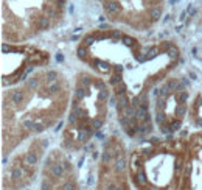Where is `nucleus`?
Here are the masks:
<instances>
[{
  "mask_svg": "<svg viewBox=\"0 0 202 190\" xmlns=\"http://www.w3.org/2000/svg\"><path fill=\"white\" fill-rule=\"evenodd\" d=\"M127 151L118 135H109L96 164L95 185L92 190H132L127 170Z\"/></svg>",
  "mask_w": 202,
  "mask_h": 190,
  "instance_id": "obj_8",
  "label": "nucleus"
},
{
  "mask_svg": "<svg viewBox=\"0 0 202 190\" xmlns=\"http://www.w3.org/2000/svg\"><path fill=\"white\" fill-rule=\"evenodd\" d=\"M99 3L107 20L134 31L151 30L163 14V0H99Z\"/></svg>",
  "mask_w": 202,
  "mask_h": 190,
  "instance_id": "obj_9",
  "label": "nucleus"
},
{
  "mask_svg": "<svg viewBox=\"0 0 202 190\" xmlns=\"http://www.w3.org/2000/svg\"><path fill=\"white\" fill-rule=\"evenodd\" d=\"M48 140L34 137L20 145L3 168L2 190H26L36 184L47 157Z\"/></svg>",
  "mask_w": 202,
  "mask_h": 190,
  "instance_id": "obj_7",
  "label": "nucleus"
},
{
  "mask_svg": "<svg viewBox=\"0 0 202 190\" xmlns=\"http://www.w3.org/2000/svg\"><path fill=\"white\" fill-rule=\"evenodd\" d=\"M72 83L58 69H39L22 83L8 87L2 100V151L13 153L53 128L67 114Z\"/></svg>",
  "mask_w": 202,
  "mask_h": 190,
  "instance_id": "obj_2",
  "label": "nucleus"
},
{
  "mask_svg": "<svg viewBox=\"0 0 202 190\" xmlns=\"http://www.w3.org/2000/svg\"><path fill=\"white\" fill-rule=\"evenodd\" d=\"M112 92L107 83L93 72L81 70L72 83L70 106L61 135V148L78 153L103 131L109 115Z\"/></svg>",
  "mask_w": 202,
  "mask_h": 190,
  "instance_id": "obj_3",
  "label": "nucleus"
},
{
  "mask_svg": "<svg viewBox=\"0 0 202 190\" xmlns=\"http://www.w3.org/2000/svg\"><path fill=\"white\" fill-rule=\"evenodd\" d=\"M50 53L31 44H10L2 45V84L13 87L22 83L36 70L47 67Z\"/></svg>",
  "mask_w": 202,
  "mask_h": 190,
  "instance_id": "obj_10",
  "label": "nucleus"
},
{
  "mask_svg": "<svg viewBox=\"0 0 202 190\" xmlns=\"http://www.w3.org/2000/svg\"><path fill=\"white\" fill-rule=\"evenodd\" d=\"M76 56L107 83L123 132L129 139H148L155 128L152 90L179 66L177 45L173 41L143 42L118 28H98L79 41Z\"/></svg>",
  "mask_w": 202,
  "mask_h": 190,
  "instance_id": "obj_1",
  "label": "nucleus"
},
{
  "mask_svg": "<svg viewBox=\"0 0 202 190\" xmlns=\"http://www.w3.org/2000/svg\"><path fill=\"white\" fill-rule=\"evenodd\" d=\"M190 122L197 128V131H202V92L196 94L191 98L190 104Z\"/></svg>",
  "mask_w": 202,
  "mask_h": 190,
  "instance_id": "obj_13",
  "label": "nucleus"
},
{
  "mask_svg": "<svg viewBox=\"0 0 202 190\" xmlns=\"http://www.w3.org/2000/svg\"><path fill=\"white\" fill-rule=\"evenodd\" d=\"M187 159V139L148 137L127 154L134 190H180Z\"/></svg>",
  "mask_w": 202,
  "mask_h": 190,
  "instance_id": "obj_4",
  "label": "nucleus"
},
{
  "mask_svg": "<svg viewBox=\"0 0 202 190\" xmlns=\"http://www.w3.org/2000/svg\"><path fill=\"white\" fill-rule=\"evenodd\" d=\"M180 190H202V131L187 137V159Z\"/></svg>",
  "mask_w": 202,
  "mask_h": 190,
  "instance_id": "obj_12",
  "label": "nucleus"
},
{
  "mask_svg": "<svg viewBox=\"0 0 202 190\" xmlns=\"http://www.w3.org/2000/svg\"><path fill=\"white\" fill-rule=\"evenodd\" d=\"M26 190H82L76 167L62 148H53L44 160L38 184Z\"/></svg>",
  "mask_w": 202,
  "mask_h": 190,
  "instance_id": "obj_11",
  "label": "nucleus"
},
{
  "mask_svg": "<svg viewBox=\"0 0 202 190\" xmlns=\"http://www.w3.org/2000/svg\"><path fill=\"white\" fill-rule=\"evenodd\" d=\"M66 0H3V42L25 44L62 20Z\"/></svg>",
  "mask_w": 202,
  "mask_h": 190,
  "instance_id": "obj_5",
  "label": "nucleus"
},
{
  "mask_svg": "<svg viewBox=\"0 0 202 190\" xmlns=\"http://www.w3.org/2000/svg\"><path fill=\"white\" fill-rule=\"evenodd\" d=\"M190 89L185 79L170 75L152 90L151 109L154 126L162 135H174L190 112Z\"/></svg>",
  "mask_w": 202,
  "mask_h": 190,
  "instance_id": "obj_6",
  "label": "nucleus"
}]
</instances>
